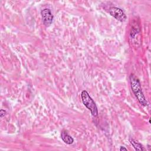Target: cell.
I'll return each instance as SVG.
<instances>
[{
	"mask_svg": "<svg viewBox=\"0 0 151 151\" xmlns=\"http://www.w3.org/2000/svg\"><path fill=\"white\" fill-rule=\"evenodd\" d=\"M130 82L132 90L139 102L143 106H147V101H146L145 97L143 93L140 83L139 79L137 78L134 75L132 74L130 76Z\"/></svg>",
	"mask_w": 151,
	"mask_h": 151,
	"instance_id": "1",
	"label": "cell"
},
{
	"mask_svg": "<svg viewBox=\"0 0 151 151\" xmlns=\"http://www.w3.org/2000/svg\"><path fill=\"white\" fill-rule=\"evenodd\" d=\"M81 97L83 104L88 110H90L91 114L94 117L97 116L98 115V109L97 106L94 100L90 96L88 92L86 90L82 91L81 93Z\"/></svg>",
	"mask_w": 151,
	"mask_h": 151,
	"instance_id": "2",
	"label": "cell"
},
{
	"mask_svg": "<svg viewBox=\"0 0 151 151\" xmlns=\"http://www.w3.org/2000/svg\"><path fill=\"white\" fill-rule=\"evenodd\" d=\"M109 12L111 16L118 21L123 22L126 20V15L123 10L119 8L113 6L109 9Z\"/></svg>",
	"mask_w": 151,
	"mask_h": 151,
	"instance_id": "3",
	"label": "cell"
},
{
	"mask_svg": "<svg viewBox=\"0 0 151 151\" xmlns=\"http://www.w3.org/2000/svg\"><path fill=\"white\" fill-rule=\"evenodd\" d=\"M43 24L45 27H49L52 22L53 15L49 8H44L41 11Z\"/></svg>",
	"mask_w": 151,
	"mask_h": 151,
	"instance_id": "4",
	"label": "cell"
},
{
	"mask_svg": "<svg viewBox=\"0 0 151 151\" xmlns=\"http://www.w3.org/2000/svg\"><path fill=\"white\" fill-rule=\"evenodd\" d=\"M61 137L63 140V141L68 145H71L73 142H74V139L73 138L68 134V133H67V131L65 130H63L61 133Z\"/></svg>",
	"mask_w": 151,
	"mask_h": 151,
	"instance_id": "5",
	"label": "cell"
},
{
	"mask_svg": "<svg viewBox=\"0 0 151 151\" xmlns=\"http://www.w3.org/2000/svg\"><path fill=\"white\" fill-rule=\"evenodd\" d=\"M129 141L136 150H145V148L143 147V146L140 143H138L133 139H130Z\"/></svg>",
	"mask_w": 151,
	"mask_h": 151,
	"instance_id": "6",
	"label": "cell"
},
{
	"mask_svg": "<svg viewBox=\"0 0 151 151\" xmlns=\"http://www.w3.org/2000/svg\"><path fill=\"white\" fill-rule=\"evenodd\" d=\"M6 111H5L3 109H1V111H0V117L1 118H2L4 116H5V115L6 114Z\"/></svg>",
	"mask_w": 151,
	"mask_h": 151,
	"instance_id": "7",
	"label": "cell"
},
{
	"mask_svg": "<svg viewBox=\"0 0 151 151\" xmlns=\"http://www.w3.org/2000/svg\"><path fill=\"white\" fill-rule=\"evenodd\" d=\"M127 150V148H126V147H124V146H121V147H120V150Z\"/></svg>",
	"mask_w": 151,
	"mask_h": 151,
	"instance_id": "8",
	"label": "cell"
}]
</instances>
